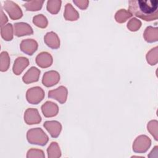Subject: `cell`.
<instances>
[{
    "label": "cell",
    "instance_id": "6da1fadb",
    "mask_svg": "<svg viewBox=\"0 0 158 158\" xmlns=\"http://www.w3.org/2000/svg\"><path fill=\"white\" fill-rule=\"evenodd\" d=\"M128 11L131 14L146 21L156 20L158 12L157 0H132L128 2Z\"/></svg>",
    "mask_w": 158,
    "mask_h": 158
},
{
    "label": "cell",
    "instance_id": "7a4b0ae2",
    "mask_svg": "<svg viewBox=\"0 0 158 158\" xmlns=\"http://www.w3.org/2000/svg\"><path fill=\"white\" fill-rule=\"evenodd\" d=\"M3 8L12 20L19 19L22 16L21 9L16 3L12 1H6L4 3Z\"/></svg>",
    "mask_w": 158,
    "mask_h": 158
},
{
    "label": "cell",
    "instance_id": "3957f363",
    "mask_svg": "<svg viewBox=\"0 0 158 158\" xmlns=\"http://www.w3.org/2000/svg\"><path fill=\"white\" fill-rule=\"evenodd\" d=\"M44 96V92L40 87L32 88L27 92V99L31 104H38L43 99Z\"/></svg>",
    "mask_w": 158,
    "mask_h": 158
},
{
    "label": "cell",
    "instance_id": "277c9868",
    "mask_svg": "<svg viewBox=\"0 0 158 158\" xmlns=\"http://www.w3.org/2000/svg\"><path fill=\"white\" fill-rule=\"evenodd\" d=\"M67 91L66 88L60 86L55 90H52L49 92V98H52L57 100L60 103H64L66 101Z\"/></svg>",
    "mask_w": 158,
    "mask_h": 158
},
{
    "label": "cell",
    "instance_id": "5b68a950",
    "mask_svg": "<svg viewBox=\"0 0 158 158\" xmlns=\"http://www.w3.org/2000/svg\"><path fill=\"white\" fill-rule=\"evenodd\" d=\"M59 73L54 71L48 72L44 73L42 82L46 86H51L56 85L59 80Z\"/></svg>",
    "mask_w": 158,
    "mask_h": 158
},
{
    "label": "cell",
    "instance_id": "8992f818",
    "mask_svg": "<svg viewBox=\"0 0 158 158\" xmlns=\"http://www.w3.org/2000/svg\"><path fill=\"white\" fill-rule=\"evenodd\" d=\"M25 120L27 124H36L41 121V117L38 110L33 109H28L26 110L24 115Z\"/></svg>",
    "mask_w": 158,
    "mask_h": 158
},
{
    "label": "cell",
    "instance_id": "52a82bcc",
    "mask_svg": "<svg viewBox=\"0 0 158 158\" xmlns=\"http://www.w3.org/2000/svg\"><path fill=\"white\" fill-rule=\"evenodd\" d=\"M38 47L37 43L32 40H23L20 44L21 50L28 55H32L36 51Z\"/></svg>",
    "mask_w": 158,
    "mask_h": 158
},
{
    "label": "cell",
    "instance_id": "ba28073f",
    "mask_svg": "<svg viewBox=\"0 0 158 158\" xmlns=\"http://www.w3.org/2000/svg\"><path fill=\"white\" fill-rule=\"evenodd\" d=\"M15 35L17 36L30 35L33 33L32 28L26 23H16L14 24Z\"/></svg>",
    "mask_w": 158,
    "mask_h": 158
},
{
    "label": "cell",
    "instance_id": "9c48e42d",
    "mask_svg": "<svg viewBox=\"0 0 158 158\" xmlns=\"http://www.w3.org/2000/svg\"><path fill=\"white\" fill-rule=\"evenodd\" d=\"M44 127L50 133L52 137H57L61 130V125L60 123L56 121H48L44 124Z\"/></svg>",
    "mask_w": 158,
    "mask_h": 158
},
{
    "label": "cell",
    "instance_id": "30bf717a",
    "mask_svg": "<svg viewBox=\"0 0 158 158\" xmlns=\"http://www.w3.org/2000/svg\"><path fill=\"white\" fill-rule=\"evenodd\" d=\"M42 112L46 117H52L57 115L58 112L57 106L52 102L48 101L44 104H43L41 107Z\"/></svg>",
    "mask_w": 158,
    "mask_h": 158
},
{
    "label": "cell",
    "instance_id": "8fae6325",
    "mask_svg": "<svg viewBox=\"0 0 158 158\" xmlns=\"http://www.w3.org/2000/svg\"><path fill=\"white\" fill-rule=\"evenodd\" d=\"M40 71L35 67H31L23 77V81L26 83L36 81L38 80Z\"/></svg>",
    "mask_w": 158,
    "mask_h": 158
},
{
    "label": "cell",
    "instance_id": "7c38bea8",
    "mask_svg": "<svg viewBox=\"0 0 158 158\" xmlns=\"http://www.w3.org/2000/svg\"><path fill=\"white\" fill-rule=\"evenodd\" d=\"M52 57L51 55L47 52H42L40 54L36 59V62L37 64L41 67H48L50 66L52 64Z\"/></svg>",
    "mask_w": 158,
    "mask_h": 158
},
{
    "label": "cell",
    "instance_id": "4fadbf2b",
    "mask_svg": "<svg viewBox=\"0 0 158 158\" xmlns=\"http://www.w3.org/2000/svg\"><path fill=\"white\" fill-rule=\"evenodd\" d=\"M28 65V60L25 57H19L16 59L13 66V72L15 75H19L23 70Z\"/></svg>",
    "mask_w": 158,
    "mask_h": 158
},
{
    "label": "cell",
    "instance_id": "5bb4252c",
    "mask_svg": "<svg viewBox=\"0 0 158 158\" xmlns=\"http://www.w3.org/2000/svg\"><path fill=\"white\" fill-rule=\"evenodd\" d=\"M44 41L46 44L51 48L57 49L60 46V42L57 36L53 32L48 33L44 38Z\"/></svg>",
    "mask_w": 158,
    "mask_h": 158
},
{
    "label": "cell",
    "instance_id": "9a60e30c",
    "mask_svg": "<svg viewBox=\"0 0 158 158\" xmlns=\"http://www.w3.org/2000/svg\"><path fill=\"white\" fill-rule=\"evenodd\" d=\"M64 17L67 20H76L79 17V15L72 4L67 3L65 8Z\"/></svg>",
    "mask_w": 158,
    "mask_h": 158
},
{
    "label": "cell",
    "instance_id": "2e32d148",
    "mask_svg": "<svg viewBox=\"0 0 158 158\" xmlns=\"http://www.w3.org/2000/svg\"><path fill=\"white\" fill-rule=\"evenodd\" d=\"M1 34L2 38L6 41H10L12 39V25L8 23L1 27Z\"/></svg>",
    "mask_w": 158,
    "mask_h": 158
},
{
    "label": "cell",
    "instance_id": "e0dca14e",
    "mask_svg": "<svg viewBox=\"0 0 158 158\" xmlns=\"http://www.w3.org/2000/svg\"><path fill=\"white\" fill-rule=\"evenodd\" d=\"M44 3V1H28L23 4V7L27 10L36 11L41 9Z\"/></svg>",
    "mask_w": 158,
    "mask_h": 158
},
{
    "label": "cell",
    "instance_id": "ac0fdd59",
    "mask_svg": "<svg viewBox=\"0 0 158 158\" xmlns=\"http://www.w3.org/2000/svg\"><path fill=\"white\" fill-rule=\"evenodd\" d=\"M62 1L60 0H50L47 2V9L51 14H57L60 8Z\"/></svg>",
    "mask_w": 158,
    "mask_h": 158
},
{
    "label": "cell",
    "instance_id": "d6986e66",
    "mask_svg": "<svg viewBox=\"0 0 158 158\" xmlns=\"http://www.w3.org/2000/svg\"><path fill=\"white\" fill-rule=\"evenodd\" d=\"M131 15H132L129 11H127L125 9H120L116 12L115 19L117 22L123 23L125 22L127 19L130 18Z\"/></svg>",
    "mask_w": 158,
    "mask_h": 158
},
{
    "label": "cell",
    "instance_id": "ffe728a7",
    "mask_svg": "<svg viewBox=\"0 0 158 158\" xmlns=\"http://www.w3.org/2000/svg\"><path fill=\"white\" fill-rule=\"evenodd\" d=\"M10 63V59L7 52L3 51L1 54V67L0 70L1 72L6 71L9 67Z\"/></svg>",
    "mask_w": 158,
    "mask_h": 158
},
{
    "label": "cell",
    "instance_id": "44dd1931",
    "mask_svg": "<svg viewBox=\"0 0 158 158\" xmlns=\"http://www.w3.org/2000/svg\"><path fill=\"white\" fill-rule=\"evenodd\" d=\"M33 23L38 27L45 28L47 26L48 21L44 16L42 14H40L33 17Z\"/></svg>",
    "mask_w": 158,
    "mask_h": 158
},
{
    "label": "cell",
    "instance_id": "7402d4cb",
    "mask_svg": "<svg viewBox=\"0 0 158 158\" xmlns=\"http://www.w3.org/2000/svg\"><path fill=\"white\" fill-rule=\"evenodd\" d=\"M141 22L138 19L133 18L127 24V27L131 31H136L141 26Z\"/></svg>",
    "mask_w": 158,
    "mask_h": 158
},
{
    "label": "cell",
    "instance_id": "603a6c76",
    "mask_svg": "<svg viewBox=\"0 0 158 158\" xmlns=\"http://www.w3.org/2000/svg\"><path fill=\"white\" fill-rule=\"evenodd\" d=\"M73 3L77 6H78L79 8L81 9H85L87 8L88 6V4H89V1H80V0H78V1H73Z\"/></svg>",
    "mask_w": 158,
    "mask_h": 158
},
{
    "label": "cell",
    "instance_id": "cb8c5ba5",
    "mask_svg": "<svg viewBox=\"0 0 158 158\" xmlns=\"http://www.w3.org/2000/svg\"><path fill=\"white\" fill-rule=\"evenodd\" d=\"M8 21L7 18L5 14L4 13L3 10H1V27L5 25V23Z\"/></svg>",
    "mask_w": 158,
    "mask_h": 158
}]
</instances>
